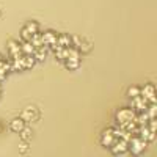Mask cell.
Segmentation results:
<instances>
[{
  "mask_svg": "<svg viewBox=\"0 0 157 157\" xmlns=\"http://www.w3.org/2000/svg\"><path fill=\"white\" fill-rule=\"evenodd\" d=\"M91 47H93L91 41H88V39H82V43H80V46L77 47V50L80 52V54H86V52L91 50Z\"/></svg>",
  "mask_w": 157,
  "mask_h": 157,
  "instance_id": "obj_15",
  "label": "cell"
},
{
  "mask_svg": "<svg viewBox=\"0 0 157 157\" xmlns=\"http://www.w3.org/2000/svg\"><path fill=\"white\" fill-rule=\"evenodd\" d=\"M46 55H47V50H46V46H41V47H36V49H35V52H33V57H35V60H36V61H44Z\"/></svg>",
  "mask_w": 157,
  "mask_h": 157,
  "instance_id": "obj_9",
  "label": "cell"
},
{
  "mask_svg": "<svg viewBox=\"0 0 157 157\" xmlns=\"http://www.w3.org/2000/svg\"><path fill=\"white\" fill-rule=\"evenodd\" d=\"M30 43L33 44V47L36 49V47H41V46H44V43H43V38H41V33H35V35H32V38H30Z\"/></svg>",
  "mask_w": 157,
  "mask_h": 157,
  "instance_id": "obj_16",
  "label": "cell"
},
{
  "mask_svg": "<svg viewBox=\"0 0 157 157\" xmlns=\"http://www.w3.org/2000/svg\"><path fill=\"white\" fill-rule=\"evenodd\" d=\"M0 93H2V90H0Z\"/></svg>",
  "mask_w": 157,
  "mask_h": 157,
  "instance_id": "obj_24",
  "label": "cell"
},
{
  "mask_svg": "<svg viewBox=\"0 0 157 157\" xmlns=\"http://www.w3.org/2000/svg\"><path fill=\"white\" fill-rule=\"evenodd\" d=\"M55 57H57V60L64 61V60L69 57V50H68V47H61V49L55 50Z\"/></svg>",
  "mask_w": 157,
  "mask_h": 157,
  "instance_id": "obj_17",
  "label": "cell"
},
{
  "mask_svg": "<svg viewBox=\"0 0 157 157\" xmlns=\"http://www.w3.org/2000/svg\"><path fill=\"white\" fill-rule=\"evenodd\" d=\"M6 47H8V52H10V57H11V58H17V57L22 55V52H21V44H19L17 41H14V39L8 41Z\"/></svg>",
  "mask_w": 157,
  "mask_h": 157,
  "instance_id": "obj_5",
  "label": "cell"
},
{
  "mask_svg": "<svg viewBox=\"0 0 157 157\" xmlns=\"http://www.w3.org/2000/svg\"><path fill=\"white\" fill-rule=\"evenodd\" d=\"M64 64H66V68L74 71V69H78V66H80V60L78 58H72V57H68L66 60H64Z\"/></svg>",
  "mask_w": 157,
  "mask_h": 157,
  "instance_id": "obj_12",
  "label": "cell"
},
{
  "mask_svg": "<svg viewBox=\"0 0 157 157\" xmlns=\"http://www.w3.org/2000/svg\"><path fill=\"white\" fill-rule=\"evenodd\" d=\"M0 60H3V57H2V55H0Z\"/></svg>",
  "mask_w": 157,
  "mask_h": 157,
  "instance_id": "obj_23",
  "label": "cell"
},
{
  "mask_svg": "<svg viewBox=\"0 0 157 157\" xmlns=\"http://www.w3.org/2000/svg\"><path fill=\"white\" fill-rule=\"evenodd\" d=\"M19 149H21V152L22 154H25V152H27V149H29V145H27V143H21V146H19Z\"/></svg>",
  "mask_w": 157,
  "mask_h": 157,
  "instance_id": "obj_22",
  "label": "cell"
},
{
  "mask_svg": "<svg viewBox=\"0 0 157 157\" xmlns=\"http://www.w3.org/2000/svg\"><path fill=\"white\" fill-rule=\"evenodd\" d=\"M41 38H43V43L44 46H52V44H55L57 41V33L54 30H46L44 33H41Z\"/></svg>",
  "mask_w": 157,
  "mask_h": 157,
  "instance_id": "obj_7",
  "label": "cell"
},
{
  "mask_svg": "<svg viewBox=\"0 0 157 157\" xmlns=\"http://www.w3.org/2000/svg\"><path fill=\"white\" fill-rule=\"evenodd\" d=\"M21 118H22V120L25 121V123H30V121H35V120H38V110L35 109V107H27V109H25L24 110V113L21 115Z\"/></svg>",
  "mask_w": 157,
  "mask_h": 157,
  "instance_id": "obj_6",
  "label": "cell"
},
{
  "mask_svg": "<svg viewBox=\"0 0 157 157\" xmlns=\"http://www.w3.org/2000/svg\"><path fill=\"white\" fill-rule=\"evenodd\" d=\"M19 134H21V137L24 138V141H27V140H29V138L32 137V129H30V127H27V126H25V127H24V129L21 130Z\"/></svg>",
  "mask_w": 157,
  "mask_h": 157,
  "instance_id": "obj_19",
  "label": "cell"
},
{
  "mask_svg": "<svg viewBox=\"0 0 157 157\" xmlns=\"http://www.w3.org/2000/svg\"><path fill=\"white\" fill-rule=\"evenodd\" d=\"M135 115L137 113L132 109H121V110H118V113H116V120H118L120 124H124L127 121L135 120Z\"/></svg>",
  "mask_w": 157,
  "mask_h": 157,
  "instance_id": "obj_2",
  "label": "cell"
},
{
  "mask_svg": "<svg viewBox=\"0 0 157 157\" xmlns=\"http://www.w3.org/2000/svg\"><path fill=\"white\" fill-rule=\"evenodd\" d=\"M24 29L27 30L30 35H35V33L39 32V25H38V22H35V21H29L27 24H25V27H24Z\"/></svg>",
  "mask_w": 157,
  "mask_h": 157,
  "instance_id": "obj_14",
  "label": "cell"
},
{
  "mask_svg": "<svg viewBox=\"0 0 157 157\" xmlns=\"http://www.w3.org/2000/svg\"><path fill=\"white\" fill-rule=\"evenodd\" d=\"M60 47H71V36L68 35H57V41Z\"/></svg>",
  "mask_w": 157,
  "mask_h": 157,
  "instance_id": "obj_10",
  "label": "cell"
},
{
  "mask_svg": "<svg viewBox=\"0 0 157 157\" xmlns=\"http://www.w3.org/2000/svg\"><path fill=\"white\" fill-rule=\"evenodd\" d=\"M127 96H129L130 99L140 96V88H138V86H130V88L127 90Z\"/></svg>",
  "mask_w": 157,
  "mask_h": 157,
  "instance_id": "obj_18",
  "label": "cell"
},
{
  "mask_svg": "<svg viewBox=\"0 0 157 157\" xmlns=\"http://www.w3.org/2000/svg\"><path fill=\"white\" fill-rule=\"evenodd\" d=\"M82 39L83 38H80V36H71V47H78L80 46V43H82Z\"/></svg>",
  "mask_w": 157,
  "mask_h": 157,
  "instance_id": "obj_20",
  "label": "cell"
},
{
  "mask_svg": "<svg viewBox=\"0 0 157 157\" xmlns=\"http://www.w3.org/2000/svg\"><path fill=\"white\" fill-rule=\"evenodd\" d=\"M24 127H25V121L22 120V118H14V120L10 123V129L16 134H19Z\"/></svg>",
  "mask_w": 157,
  "mask_h": 157,
  "instance_id": "obj_8",
  "label": "cell"
},
{
  "mask_svg": "<svg viewBox=\"0 0 157 157\" xmlns=\"http://www.w3.org/2000/svg\"><path fill=\"white\" fill-rule=\"evenodd\" d=\"M21 36H22L24 41H30V38H32V35H30L27 30H25V29H22V30H21Z\"/></svg>",
  "mask_w": 157,
  "mask_h": 157,
  "instance_id": "obj_21",
  "label": "cell"
},
{
  "mask_svg": "<svg viewBox=\"0 0 157 157\" xmlns=\"http://www.w3.org/2000/svg\"><path fill=\"white\" fill-rule=\"evenodd\" d=\"M115 137H113V127L107 129V130H104L102 132V138H101V143H102V146L104 148H110L113 143H115Z\"/></svg>",
  "mask_w": 157,
  "mask_h": 157,
  "instance_id": "obj_4",
  "label": "cell"
},
{
  "mask_svg": "<svg viewBox=\"0 0 157 157\" xmlns=\"http://www.w3.org/2000/svg\"><path fill=\"white\" fill-rule=\"evenodd\" d=\"M35 63H36V60H35L33 55H24V58H22V66H24V69L33 68Z\"/></svg>",
  "mask_w": 157,
  "mask_h": 157,
  "instance_id": "obj_13",
  "label": "cell"
},
{
  "mask_svg": "<svg viewBox=\"0 0 157 157\" xmlns=\"http://www.w3.org/2000/svg\"><path fill=\"white\" fill-rule=\"evenodd\" d=\"M127 148H129V141H124V140H121V138H116L115 140V143L110 146V149H112V152L113 154H123V152H126L127 151Z\"/></svg>",
  "mask_w": 157,
  "mask_h": 157,
  "instance_id": "obj_3",
  "label": "cell"
},
{
  "mask_svg": "<svg viewBox=\"0 0 157 157\" xmlns=\"http://www.w3.org/2000/svg\"><path fill=\"white\" fill-rule=\"evenodd\" d=\"M145 149H146V140H143V138H140V137H135V138H130V140H129V148H127V151H130L134 155H140Z\"/></svg>",
  "mask_w": 157,
  "mask_h": 157,
  "instance_id": "obj_1",
  "label": "cell"
},
{
  "mask_svg": "<svg viewBox=\"0 0 157 157\" xmlns=\"http://www.w3.org/2000/svg\"><path fill=\"white\" fill-rule=\"evenodd\" d=\"M21 52H22V55H33L35 47L30 41H24L21 43Z\"/></svg>",
  "mask_w": 157,
  "mask_h": 157,
  "instance_id": "obj_11",
  "label": "cell"
}]
</instances>
